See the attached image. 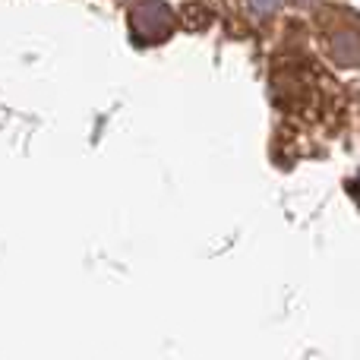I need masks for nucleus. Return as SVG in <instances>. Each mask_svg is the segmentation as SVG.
<instances>
[{
  "mask_svg": "<svg viewBox=\"0 0 360 360\" xmlns=\"http://www.w3.org/2000/svg\"><path fill=\"white\" fill-rule=\"evenodd\" d=\"M130 25H133V35L143 44H158L174 32V16H171V10L162 0H143V4L133 6Z\"/></svg>",
  "mask_w": 360,
  "mask_h": 360,
  "instance_id": "f03ea898",
  "label": "nucleus"
},
{
  "mask_svg": "<svg viewBox=\"0 0 360 360\" xmlns=\"http://www.w3.org/2000/svg\"><path fill=\"white\" fill-rule=\"evenodd\" d=\"M326 48L338 67H360V16L351 10H332L326 22Z\"/></svg>",
  "mask_w": 360,
  "mask_h": 360,
  "instance_id": "f257e3e1",
  "label": "nucleus"
}]
</instances>
